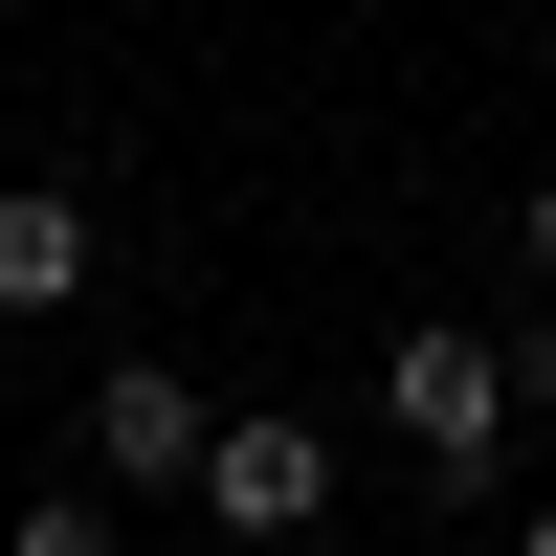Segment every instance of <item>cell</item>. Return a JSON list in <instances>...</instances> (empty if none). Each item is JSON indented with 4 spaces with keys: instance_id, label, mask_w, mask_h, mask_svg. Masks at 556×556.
I'll return each instance as SVG.
<instances>
[{
    "instance_id": "3957f363",
    "label": "cell",
    "mask_w": 556,
    "mask_h": 556,
    "mask_svg": "<svg viewBox=\"0 0 556 556\" xmlns=\"http://www.w3.org/2000/svg\"><path fill=\"white\" fill-rule=\"evenodd\" d=\"M312 513H334V445L312 424H223L201 445V534H312Z\"/></svg>"
},
{
    "instance_id": "52a82bcc",
    "label": "cell",
    "mask_w": 556,
    "mask_h": 556,
    "mask_svg": "<svg viewBox=\"0 0 556 556\" xmlns=\"http://www.w3.org/2000/svg\"><path fill=\"white\" fill-rule=\"evenodd\" d=\"M534 556H556V490H534Z\"/></svg>"
},
{
    "instance_id": "277c9868",
    "label": "cell",
    "mask_w": 556,
    "mask_h": 556,
    "mask_svg": "<svg viewBox=\"0 0 556 556\" xmlns=\"http://www.w3.org/2000/svg\"><path fill=\"white\" fill-rule=\"evenodd\" d=\"M89 267H112V223L67 178H0V312H89Z\"/></svg>"
},
{
    "instance_id": "7a4b0ae2",
    "label": "cell",
    "mask_w": 556,
    "mask_h": 556,
    "mask_svg": "<svg viewBox=\"0 0 556 556\" xmlns=\"http://www.w3.org/2000/svg\"><path fill=\"white\" fill-rule=\"evenodd\" d=\"M201 445H223V401L178 356H112L89 379V490H201Z\"/></svg>"
},
{
    "instance_id": "8992f818",
    "label": "cell",
    "mask_w": 556,
    "mask_h": 556,
    "mask_svg": "<svg viewBox=\"0 0 556 556\" xmlns=\"http://www.w3.org/2000/svg\"><path fill=\"white\" fill-rule=\"evenodd\" d=\"M513 245H534V312H556V178H534V201H513Z\"/></svg>"
},
{
    "instance_id": "5b68a950",
    "label": "cell",
    "mask_w": 556,
    "mask_h": 556,
    "mask_svg": "<svg viewBox=\"0 0 556 556\" xmlns=\"http://www.w3.org/2000/svg\"><path fill=\"white\" fill-rule=\"evenodd\" d=\"M0 556H134V513H112V490H23V513H0Z\"/></svg>"
},
{
    "instance_id": "6da1fadb",
    "label": "cell",
    "mask_w": 556,
    "mask_h": 556,
    "mask_svg": "<svg viewBox=\"0 0 556 556\" xmlns=\"http://www.w3.org/2000/svg\"><path fill=\"white\" fill-rule=\"evenodd\" d=\"M379 424H401L424 490H490V468H513V334H468V312L379 334Z\"/></svg>"
}]
</instances>
